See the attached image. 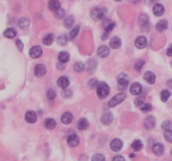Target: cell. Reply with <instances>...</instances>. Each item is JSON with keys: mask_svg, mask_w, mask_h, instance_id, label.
<instances>
[{"mask_svg": "<svg viewBox=\"0 0 172 161\" xmlns=\"http://www.w3.org/2000/svg\"><path fill=\"white\" fill-rule=\"evenodd\" d=\"M121 44H122V42H121V39L119 38V37H114V38H112L110 42H109V45H110V47L113 48V49H119L121 46Z\"/></svg>", "mask_w": 172, "mask_h": 161, "instance_id": "obj_21", "label": "cell"}, {"mask_svg": "<svg viewBox=\"0 0 172 161\" xmlns=\"http://www.w3.org/2000/svg\"><path fill=\"white\" fill-rule=\"evenodd\" d=\"M53 40H54V35H53V34H47L43 38V43L45 45H50L53 43Z\"/></svg>", "mask_w": 172, "mask_h": 161, "instance_id": "obj_29", "label": "cell"}, {"mask_svg": "<svg viewBox=\"0 0 172 161\" xmlns=\"http://www.w3.org/2000/svg\"><path fill=\"white\" fill-rule=\"evenodd\" d=\"M144 145H143V143H142L140 140L139 139H136L133 142L132 144V149H133L134 151H140V150L143 149Z\"/></svg>", "mask_w": 172, "mask_h": 161, "instance_id": "obj_28", "label": "cell"}, {"mask_svg": "<svg viewBox=\"0 0 172 161\" xmlns=\"http://www.w3.org/2000/svg\"><path fill=\"white\" fill-rule=\"evenodd\" d=\"M44 125L45 128L49 129V130H52L56 128V120H54L53 118H47V119L44 120Z\"/></svg>", "mask_w": 172, "mask_h": 161, "instance_id": "obj_25", "label": "cell"}, {"mask_svg": "<svg viewBox=\"0 0 172 161\" xmlns=\"http://www.w3.org/2000/svg\"><path fill=\"white\" fill-rule=\"evenodd\" d=\"M135 45L139 49H144L147 45V39L144 36H139L135 40Z\"/></svg>", "mask_w": 172, "mask_h": 161, "instance_id": "obj_18", "label": "cell"}, {"mask_svg": "<svg viewBox=\"0 0 172 161\" xmlns=\"http://www.w3.org/2000/svg\"><path fill=\"white\" fill-rule=\"evenodd\" d=\"M130 157H131V158H133V157H135L134 154H130Z\"/></svg>", "mask_w": 172, "mask_h": 161, "instance_id": "obj_53", "label": "cell"}, {"mask_svg": "<svg viewBox=\"0 0 172 161\" xmlns=\"http://www.w3.org/2000/svg\"><path fill=\"white\" fill-rule=\"evenodd\" d=\"M92 161H106L105 157L103 155V154H96L92 156Z\"/></svg>", "mask_w": 172, "mask_h": 161, "instance_id": "obj_40", "label": "cell"}, {"mask_svg": "<svg viewBox=\"0 0 172 161\" xmlns=\"http://www.w3.org/2000/svg\"><path fill=\"white\" fill-rule=\"evenodd\" d=\"M56 17L57 19H62V18H64L65 15H66V12H65L64 9H62V8H60L58 11L56 12Z\"/></svg>", "mask_w": 172, "mask_h": 161, "instance_id": "obj_42", "label": "cell"}, {"mask_svg": "<svg viewBox=\"0 0 172 161\" xmlns=\"http://www.w3.org/2000/svg\"><path fill=\"white\" fill-rule=\"evenodd\" d=\"M88 121H87L86 118H84V117L80 118L77 122V128L78 129H80V130H85V129H86V128H88Z\"/></svg>", "mask_w": 172, "mask_h": 161, "instance_id": "obj_26", "label": "cell"}, {"mask_svg": "<svg viewBox=\"0 0 172 161\" xmlns=\"http://www.w3.org/2000/svg\"><path fill=\"white\" fill-rule=\"evenodd\" d=\"M56 97V93L54 90H49L47 92V97L50 100H53L55 99Z\"/></svg>", "mask_w": 172, "mask_h": 161, "instance_id": "obj_44", "label": "cell"}, {"mask_svg": "<svg viewBox=\"0 0 172 161\" xmlns=\"http://www.w3.org/2000/svg\"><path fill=\"white\" fill-rule=\"evenodd\" d=\"M16 46H17V47H18L19 50H20V51H22L23 49H24V44H23V42L21 41L20 39H17Z\"/></svg>", "mask_w": 172, "mask_h": 161, "instance_id": "obj_47", "label": "cell"}, {"mask_svg": "<svg viewBox=\"0 0 172 161\" xmlns=\"http://www.w3.org/2000/svg\"><path fill=\"white\" fill-rule=\"evenodd\" d=\"M149 20L150 18L146 14H142L140 16H139V24L144 27L145 25H149Z\"/></svg>", "mask_w": 172, "mask_h": 161, "instance_id": "obj_32", "label": "cell"}, {"mask_svg": "<svg viewBox=\"0 0 172 161\" xmlns=\"http://www.w3.org/2000/svg\"><path fill=\"white\" fill-rule=\"evenodd\" d=\"M110 148L111 150L114 152H119L122 150L123 148V142L119 139H113L110 143Z\"/></svg>", "mask_w": 172, "mask_h": 161, "instance_id": "obj_6", "label": "cell"}, {"mask_svg": "<svg viewBox=\"0 0 172 161\" xmlns=\"http://www.w3.org/2000/svg\"><path fill=\"white\" fill-rule=\"evenodd\" d=\"M79 30H80V27L79 26H76L75 28L73 29L72 31H71V33H70V39H74L77 36V34H79Z\"/></svg>", "mask_w": 172, "mask_h": 161, "instance_id": "obj_34", "label": "cell"}, {"mask_svg": "<svg viewBox=\"0 0 172 161\" xmlns=\"http://www.w3.org/2000/svg\"><path fill=\"white\" fill-rule=\"evenodd\" d=\"M140 109H141L142 112L144 113H149L150 111H151L152 109V106L150 105V103H144L140 107Z\"/></svg>", "mask_w": 172, "mask_h": 161, "instance_id": "obj_39", "label": "cell"}, {"mask_svg": "<svg viewBox=\"0 0 172 161\" xmlns=\"http://www.w3.org/2000/svg\"><path fill=\"white\" fill-rule=\"evenodd\" d=\"M67 39H68V38H67L66 34H61V35H60L58 37V39H57V43L60 45H65V44H67Z\"/></svg>", "mask_w": 172, "mask_h": 161, "instance_id": "obj_35", "label": "cell"}, {"mask_svg": "<svg viewBox=\"0 0 172 161\" xmlns=\"http://www.w3.org/2000/svg\"><path fill=\"white\" fill-rule=\"evenodd\" d=\"M37 120L36 113L34 111H28L25 114V121L29 123H35Z\"/></svg>", "mask_w": 172, "mask_h": 161, "instance_id": "obj_16", "label": "cell"}, {"mask_svg": "<svg viewBox=\"0 0 172 161\" xmlns=\"http://www.w3.org/2000/svg\"><path fill=\"white\" fill-rule=\"evenodd\" d=\"M153 0H144V2H145V3H148V4H150L151 2H152Z\"/></svg>", "mask_w": 172, "mask_h": 161, "instance_id": "obj_50", "label": "cell"}, {"mask_svg": "<svg viewBox=\"0 0 172 161\" xmlns=\"http://www.w3.org/2000/svg\"><path fill=\"white\" fill-rule=\"evenodd\" d=\"M42 49L39 45H35L30 50V56L34 59H37L42 56Z\"/></svg>", "mask_w": 172, "mask_h": 161, "instance_id": "obj_5", "label": "cell"}, {"mask_svg": "<svg viewBox=\"0 0 172 161\" xmlns=\"http://www.w3.org/2000/svg\"><path fill=\"white\" fill-rule=\"evenodd\" d=\"M112 161H125L124 158L121 155H117L115 156L114 159H113V160Z\"/></svg>", "mask_w": 172, "mask_h": 161, "instance_id": "obj_48", "label": "cell"}, {"mask_svg": "<svg viewBox=\"0 0 172 161\" xmlns=\"http://www.w3.org/2000/svg\"><path fill=\"white\" fill-rule=\"evenodd\" d=\"M144 80L147 82V83L152 85L156 82V75L155 73L150 71H148L144 74Z\"/></svg>", "mask_w": 172, "mask_h": 161, "instance_id": "obj_11", "label": "cell"}, {"mask_svg": "<svg viewBox=\"0 0 172 161\" xmlns=\"http://www.w3.org/2000/svg\"><path fill=\"white\" fill-rule=\"evenodd\" d=\"M79 138L77 134H72L68 137V139H67V143H68V145L71 146V147H76L79 145Z\"/></svg>", "mask_w": 172, "mask_h": 161, "instance_id": "obj_14", "label": "cell"}, {"mask_svg": "<svg viewBox=\"0 0 172 161\" xmlns=\"http://www.w3.org/2000/svg\"><path fill=\"white\" fill-rule=\"evenodd\" d=\"M74 70H75V71L77 72H81V71H82L85 68V66L82 62H77L75 65H74V67H73Z\"/></svg>", "mask_w": 172, "mask_h": 161, "instance_id": "obj_36", "label": "cell"}, {"mask_svg": "<svg viewBox=\"0 0 172 161\" xmlns=\"http://www.w3.org/2000/svg\"><path fill=\"white\" fill-rule=\"evenodd\" d=\"M17 31L13 28L7 29L5 31H4V36L7 37V38H9V39H13L14 37L16 36Z\"/></svg>", "mask_w": 172, "mask_h": 161, "instance_id": "obj_27", "label": "cell"}, {"mask_svg": "<svg viewBox=\"0 0 172 161\" xmlns=\"http://www.w3.org/2000/svg\"><path fill=\"white\" fill-rule=\"evenodd\" d=\"M170 95H171V93H170V92L169 90H166V89H165V90H163V91L160 92L161 101H162L163 103H165V102H167V101L169 100Z\"/></svg>", "mask_w": 172, "mask_h": 161, "instance_id": "obj_30", "label": "cell"}, {"mask_svg": "<svg viewBox=\"0 0 172 161\" xmlns=\"http://www.w3.org/2000/svg\"><path fill=\"white\" fill-rule=\"evenodd\" d=\"M172 127V122L170 121H165V122L162 124V128L165 130H170Z\"/></svg>", "mask_w": 172, "mask_h": 161, "instance_id": "obj_43", "label": "cell"}, {"mask_svg": "<svg viewBox=\"0 0 172 161\" xmlns=\"http://www.w3.org/2000/svg\"><path fill=\"white\" fill-rule=\"evenodd\" d=\"M49 8L50 11L56 12L61 8V3L58 0H50L49 3Z\"/></svg>", "mask_w": 172, "mask_h": 161, "instance_id": "obj_19", "label": "cell"}, {"mask_svg": "<svg viewBox=\"0 0 172 161\" xmlns=\"http://www.w3.org/2000/svg\"><path fill=\"white\" fill-rule=\"evenodd\" d=\"M73 120V115L71 113H65L61 116V122L64 124H70Z\"/></svg>", "mask_w": 172, "mask_h": 161, "instance_id": "obj_22", "label": "cell"}, {"mask_svg": "<svg viewBox=\"0 0 172 161\" xmlns=\"http://www.w3.org/2000/svg\"><path fill=\"white\" fill-rule=\"evenodd\" d=\"M114 26H115V23L114 22H109L108 25L105 26V30H104V33H103V36H102V39H107L110 34V32H111L113 30H114Z\"/></svg>", "mask_w": 172, "mask_h": 161, "instance_id": "obj_12", "label": "cell"}, {"mask_svg": "<svg viewBox=\"0 0 172 161\" xmlns=\"http://www.w3.org/2000/svg\"><path fill=\"white\" fill-rule=\"evenodd\" d=\"M153 13L157 17H160L163 15L165 13V7L163 4L161 3H156L153 7Z\"/></svg>", "mask_w": 172, "mask_h": 161, "instance_id": "obj_10", "label": "cell"}, {"mask_svg": "<svg viewBox=\"0 0 172 161\" xmlns=\"http://www.w3.org/2000/svg\"><path fill=\"white\" fill-rule=\"evenodd\" d=\"M30 24V20H29L28 19H26V18H23V19H21V20L19 21V25H20V27L21 29L28 28Z\"/></svg>", "mask_w": 172, "mask_h": 161, "instance_id": "obj_33", "label": "cell"}, {"mask_svg": "<svg viewBox=\"0 0 172 161\" xmlns=\"http://www.w3.org/2000/svg\"><path fill=\"white\" fill-rule=\"evenodd\" d=\"M166 54L168 56H172V44H170L169 46V48L167 49Z\"/></svg>", "mask_w": 172, "mask_h": 161, "instance_id": "obj_49", "label": "cell"}, {"mask_svg": "<svg viewBox=\"0 0 172 161\" xmlns=\"http://www.w3.org/2000/svg\"><path fill=\"white\" fill-rule=\"evenodd\" d=\"M131 94L140 95L142 92V86L139 82H134L131 85L130 87Z\"/></svg>", "mask_w": 172, "mask_h": 161, "instance_id": "obj_13", "label": "cell"}, {"mask_svg": "<svg viewBox=\"0 0 172 161\" xmlns=\"http://www.w3.org/2000/svg\"><path fill=\"white\" fill-rule=\"evenodd\" d=\"M138 1H139V0H130V2H132V3H137Z\"/></svg>", "mask_w": 172, "mask_h": 161, "instance_id": "obj_52", "label": "cell"}, {"mask_svg": "<svg viewBox=\"0 0 172 161\" xmlns=\"http://www.w3.org/2000/svg\"><path fill=\"white\" fill-rule=\"evenodd\" d=\"M113 121H114V115L111 113H105L101 117V122L104 125L111 124Z\"/></svg>", "mask_w": 172, "mask_h": 161, "instance_id": "obj_9", "label": "cell"}, {"mask_svg": "<svg viewBox=\"0 0 172 161\" xmlns=\"http://www.w3.org/2000/svg\"><path fill=\"white\" fill-rule=\"evenodd\" d=\"M91 16L94 20H103L104 19V12L102 8H95L91 12Z\"/></svg>", "mask_w": 172, "mask_h": 161, "instance_id": "obj_4", "label": "cell"}, {"mask_svg": "<svg viewBox=\"0 0 172 161\" xmlns=\"http://www.w3.org/2000/svg\"><path fill=\"white\" fill-rule=\"evenodd\" d=\"M34 73H35V75L37 77H42L46 73V68H45L44 65L37 64L35 66V67Z\"/></svg>", "mask_w": 172, "mask_h": 161, "instance_id": "obj_7", "label": "cell"}, {"mask_svg": "<svg viewBox=\"0 0 172 161\" xmlns=\"http://www.w3.org/2000/svg\"><path fill=\"white\" fill-rule=\"evenodd\" d=\"M171 66H172V61H171Z\"/></svg>", "mask_w": 172, "mask_h": 161, "instance_id": "obj_55", "label": "cell"}, {"mask_svg": "<svg viewBox=\"0 0 172 161\" xmlns=\"http://www.w3.org/2000/svg\"><path fill=\"white\" fill-rule=\"evenodd\" d=\"M145 64V61L141 60V61H139L137 62L136 64L134 65V69L136 70L137 71H139L140 70L142 69V67H144V65Z\"/></svg>", "mask_w": 172, "mask_h": 161, "instance_id": "obj_41", "label": "cell"}, {"mask_svg": "<svg viewBox=\"0 0 172 161\" xmlns=\"http://www.w3.org/2000/svg\"><path fill=\"white\" fill-rule=\"evenodd\" d=\"M62 96H63L64 97H67V98L71 97L72 96V92L68 88L64 89V90H63V92H62Z\"/></svg>", "mask_w": 172, "mask_h": 161, "instance_id": "obj_45", "label": "cell"}, {"mask_svg": "<svg viewBox=\"0 0 172 161\" xmlns=\"http://www.w3.org/2000/svg\"><path fill=\"white\" fill-rule=\"evenodd\" d=\"M144 100H145L144 96H139V97H138L136 99H135L134 103H135V105H136L137 107H141V106L144 104Z\"/></svg>", "mask_w": 172, "mask_h": 161, "instance_id": "obj_37", "label": "cell"}, {"mask_svg": "<svg viewBox=\"0 0 172 161\" xmlns=\"http://www.w3.org/2000/svg\"><path fill=\"white\" fill-rule=\"evenodd\" d=\"M165 139L169 143H172V130H166L164 133Z\"/></svg>", "mask_w": 172, "mask_h": 161, "instance_id": "obj_38", "label": "cell"}, {"mask_svg": "<svg viewBox=\"0 0 172 161\" xmlns=\"http://www.w3.org/2000/svg\"><path fill=\"white\" fill-rule=\"evenodd\" d=\"M115 1H117V2H120V1H122V0H115Z\"/></svg>", "mask_w": 172, "mask_h": 161, "instance_id": "obj_54", "label": "cell"}, {"mask_svg": "<svg viewBox=\"0 0 172 161\" xmlns=\"http://www.w3.org/2000/svg\"><path fill=\"white\" fill-rule=\"evenodd\" d=\"M97 87V94L100 99H103L108 97L110 92V88L108 84L103 81H101L100 83H98Z\"/></svg>", "mask_w": 172, "mask_h": 161, "instance_id": "obj_1", "label": "cell"}, {"mask_svg": "<svg viewBox=\"0 0 172 161\" xmlns=\"http://www.w3.org/2000/svg\"><path fill=\"white\" fill-rule=\"evenodd\" d=\"M168 85H169V86L172 88V80H169V82H168Z\"/></svg>", "mask_w": 172, "mask_h": 161, "instance_id": "obj_51", "label": "cell"}, {"mask_svg": "<svg viewBox=\"0 0 172 161\" xmlns=\"http://www.w3.org/2000/svg\"><path fill=\"white\" fill-rule=\"evenodd\" d=\"M69 79L67 77H66V76H61V77L59 78L58 80H57V85H58L61 89H63V90H64V89H67V87H68V86H69Z\"/></svg>", "mask_w": 172, "mask_h": 161, "instance_id": "obj_17", "label": "cell"}, {"mask_svg": "<svg viewBox=\"0 0 172 161\" xmlns=\"http://www.w3.org/2000/svg\"><path fill=\"white\" fill-rule=\"evenodd\" d=\"M128 83H129V79H128V76L126 74L122 73L119 76V77H118V86L120 89L124 90L128 86Z\"/></svg>", "mask_w": 172, "mask_h": 161, "instance_id": "obj_3", "label": "cell"}, {"mask_svg": "<svg viewBox=\"0 0 172 161\" xmlns=\"http://www.w3.org/2000/svg\"><path fill=\"white\" fill-rule=\"evenodd\" d=\"M156 126V118L153 116H148L144 120V128L148 130H151Z\"/></svg>", "mask_w": 172, "mask_h": 161, "instance_id": "obj_8", "label": "cell"}, {"mask_svg": "<svg viewBox=\"0 0 172 161\" xmlns=\"http://www.w3.org/2000/svg\"><path fill=\"white\" fill-rule=\"evenodd\" d=\"M73 24H74V18L72 15L67 17L66 20H64V25L65 27L67 29H71L73 26Z\"/></svg>", "mask_w": 172, "mask_h": 161, "instance_id": "obj_31", "label": "cell"}, {"mask_svg": "<svg viewBox=\"0 0 172 161\" xmlns=\"http://www.w3.org/2000/svg\"><path fill=\"white\" fill-rule=\"evenodd\" d=\"M171 154H172V151H171Z\"/></svg>", "mask_w": 172, "mask_h": 161, "instance_id": "obj_56", "label": "cell"}, {"mask_svg": "<svg viewBox=\"0 0 172 161\" xmlns=\"http://www.w3.org/2000/svg\"><path fill=\"white\" fill-rule=\"evenodd\" d=\"M152 150L154 154L156 155H161L165 152V147L162 144H159L158 143V144H156L153 146Z\"/></svg>", "mask_w": 172, "mask_h": 161, "instance_id": "obj_20", "label": "cell"}, {"mask_svg": "<svg viewBox=\"0 0 172 161\" xmlns=\"http://www.w3.org/2000/svg\"><path fill=\"white\" fill-rule=\"evenodd\" d=\"M109 54H110V50L106 45H102L97 50V55H98V56L102 57V58H105V57L108 56Z\"/></svg>", "mask_w": 172, "mask_h": 161, "instance_id": "obj_15", "label": "cell"}, {"mask_svg": "<svg viewBox=\"0 0 172 161\" xmlns=\"http://www.w3.org/2000/svg\"><path fill=\"white\" fill-rule=\"evenodd\" d=\"M125 98H126V95L123 94V93H119V94L115 95L108 103L109 108H114L115 106L123 102L125 100Z\"/></svg>", "mask_w": 172, "mask_h": 161, "instance_id": "obj_2", "label": "cell"}, {"mask_svg": "<svg viewBox=\"0 0 172 161\" xmlns=\"http://www.w3.org/2000/svg\"><path fill=\"white\" fill-rule=\"evenodd\" d=\"M156 28V30L159 31V32H163V31H165L168 28V22L165 20H160V22L157 23Z\"/></svg>", "mask_w": 172, "mask_h": 161, "instance_id": "obj_23", "label": "cell"}, {"mask_svg": "<svg viewBox=\"0 0 172 161\" xmlns=\"http://www.w3.org/2000/svg\"><path fill=\"white\" fill-rule=\"evenodd\" d=\"M58 60L61 63L65 64V63H67V62L69 61L70 55L67 52H66V51H61V52L59 53Z\"/></svg>", "mask_w": 172, "mask_h": 161, "instance_id": "obj_24", "label": "cell"}, {"mask_svg": "<svg viewBox=\"0 0 172 161\" xmlns=\"http://www.w3.org/2000/svg\"><path fill=\"white\" fill-rule=\"evenodd\" d=\"M88 85H89V86L91 87V88H92V87L97 86L98 83H97V80H96V79H91V80H89Z\"/></svg>", "mask_w": 172, "mask_h": 161, "instance_id": "obj_46", "label": "cell"}]
</instances>
